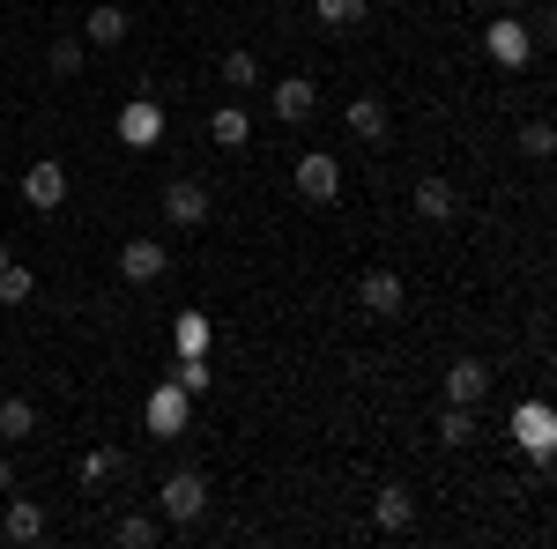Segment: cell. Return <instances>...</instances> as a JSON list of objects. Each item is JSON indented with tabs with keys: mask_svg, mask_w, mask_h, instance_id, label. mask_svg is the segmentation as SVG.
<instances>
[{
	"mask_svg": "<svg viewBox=\"0 0 557 549\" xmlns=\"http://www.w3.org/2000/svg\"><path fill=\"white\" fill-rule=\"evenodd\" d=\"M438 438H446V446H469V438H475V409L446 401V416H438Z\"/></svg>",
	"mask_w": 557,
	"mask_h": 549,
	"instance_id": "25",
	"label": "cell"
},
{
	"mask_svg": "<svg viewBox=\"0 0 557 549\" xmlns=\"http://www.w3.org/2000/svg\"><path fill=\"white\" fill-rule=\"evenodd\" d=\"M298 194L312 201V209H327V201L343 194V164H335L327 149H312V157H298Z\"/></svg>",
	"mask_w": 557,
	"mask_h": 549,
	"instance_id": "4",
	"label": "cell"
},
{
	"mask_svg": "<svg viewBox=\"0 0 557 549\" xmlns=\"http://www.w3.org/2000/svg\"><path fill=\"white\" fill-rule=\"evenodd\" d=\"M483 394H491V364H483V357H454V364H446V401L475 409Z\"/></svg>",
	"mask_w": 557,
	"mask_h": 549,
	"instance_id": "8",
	"label": "cell"
},
{
	"mask_svg": "<svg viewBox=\"0 0 557 549\" xmlns=\"http://www.w3.org/2000/svg\"><path fill=\"white\" fill-rule=\"evenodd\" d=\"M550 149H557V127H550V120H520V157H535V164H543Z\"/></svg>",
	"mask_w": 557,
	"mask_h": 549,
	"instance_id": "24",
	"label": "cell"
},
{
	"mask_svg": "<svg viewBox=\"0 0 557 549\" xmlns=\"http://www.w3.org/2000/svg\"><path fill=\"white\" fill-rule=\"evenodd\" d=\"M401 275H394V267H372V275H364V283H357V304H364V312H372V320H394V312H401Z\"/></svg>",
	"mask_w": 557,
	"mask_h": 549,
	"instance_id": "10",
	"label": "cell"
},
{
	"mask_svg": "<svg viewBox=\"0 0 557 549\" xmlns=\"http://www.w3.org/2000/svg\"><path fill=\"white\" fill-rule=\"evenodd\" d=\"M372 520H380L386 535H401V527L417 520V498H409L401 483H386V490H380V506H372Z\"/></svg>",
	"mask_w": 557,
	"mask_h": 549,
	"instance_id": "16",
	"label": "cell"
},
{
	"mask_svg": "<svg viewBox=\"0 0 557 549\" xmlns=\"http://www.w3.org/2000/svg\"><path fill=\"white\" fill-rule=\"evenodd\" d=\"M30 423H38V409L23 394H0V438H30Z\"/></svg>",
	"mask_w": 557,
	"mask_h": 549,
	"instance_id": "21",
	"label": "cell"
},
{
	"mask_svg": "<svg viewBox=\"0 0 557 549\" xmlns=\"http://www.w3.org/2000/svg\"><path fill=\"white\" fill-rule=\"evenodd\" d=\"M157 506H164V520L194 527V520L209 512V475H201V467H172V475H164V490H157Z\"/></svg>",
	"mask_w": 557,
	"mask_h": 549,
	"instance_id": "1",
	"label": "cell"
},
{
	"mask_svg": "<svg viewBox=\"0 0 557 549\" xmlns=\"http://www.w3.org/2000/svg\"><path fill=\"white\" fill-rule=\"evenodd\" d=\"M513 431H520V446L535 453V467H550V438H557V416H550V409H543V401H528V409L513 416Z\"/></svg>",
	"mask_w": 557,
	"mask_h": 549,
	"instance_id": "11",
	"label": "cell"
},
{
	"mask_svg": "<svg viewBox=\"0 0 557 549\" xmlns=\"http://www.w3.org/2000/svg\"><path fill=\"white\" fill-rule=\"evenodd\" d=\"M312 104H320V89L305 83V75H290V83H275V120H290V127H305V120H312Z\"/></svg>",
	"mask_w": 557,
	"mask_h": 549,
	"instance_id": "12",
	"label": "cell"
},
{
	"mask_svg": "<svg viewBox=\"0 0 557 549\" xmlns=\"http://www.w3.org/2000/svg\"><path fill=\"white\" fill-rule=\"evenodd\" d=\"M491 8H513V0H491Z\"/></svg>",
	"mask_w": 557,
	"mask_h": 549,
	"instance_id": "32",
	"label": "cell"
},
{
	"mask_svg": "<svg viewBox=\"0 0 557 549\" xmlns=\"http://www.w3.org/2000/svg\"><path fill=\"white\" fill-rule=\"evenodd\" d=\"M83 38L89 45H120V38H127V8H112V0H104V8H89Z\"/></svg>",
	"mask_w": 557,
	"mask_h": 549,
	"instance_id": "18",
	"label": "cell"
},
{
	"mask_svg": "<svg viewBox=\"0 0 557 549\" xmlns=\"http://www.w3.org/2000/svg\"><path fill=\"white\" fill-rule=\"evenodd\" d=\"M246 134H253V120H246L238 104H223V112L209 120V141H215V149H246Z\"/></svg>",
	"mask_w": 557,
	"mask_h": 549,
	"instance_id": "19",
	"label": "cell"
},
{
	"mask_svg": "<svg viewBox=\"0 0 557 549\" xmlns=\"http://www.w3.org/2000/svg\"><path fill=\"white\" fill-rule=\"evenodd\" d=\"M120 475H127V453H120V446L83 453V483H89V490H104V483H120Z\"/></svg>",
	"mask_w": 557,
	"mask_h": 549,
	"instance_id": "17",
	"label": "cell"
},
{
	"mask_svg": "<svg viewBox=\"0 0 557 549\" xmlns=\"http://www.w3.org/2000/svg\"><path fill=\"white\" fill-rule=\"evenodd\" d=\"M178 357H209V312H178Z\"/></svg>",
	"mask_w": 557,
	"mask_h": 549,
	"instance_id": "22",
	"label": "cell"
},
{
	"mask_svg": "<svg viewBox=\"0 0 557 549\" xmlns=\"http://www.w3.org/2000/svg\"><path fill=\"white\" fill-rule=\"evenodd\" d=\"M178 386H186V394H209V386H215L209 357H186V364H178Z\"/></svg>",
	"mask_w": 557,
	"mask_h": 549,
	"instance_id": "29",
	"label": "cell"
},
{
	"mask_svg": "<svg viewBox=\"0 0 557 549\" xmlns=\"http://www.w3.org/2000/svg\"><path fill=\"white\" fill-rule=\"evenodd\" d=\"M120 275H127V283H164V275H172V253H164L157 238H127V246H120Z\"/></svg>",
	"mask_w": 557,
	"mask_h": 549,
	"instance_id": "7",
	"label": "cell"
},
{
	"mask_svg": "<svg viewBox=\"0 0 557 549\" xmlns=\"http://www.w3.org/2000/svg\"><path fill=\"white\" fill-rule=\"evenodd\" d=\"M483 45H491V60H498V67H528V60H535V30H528V23H520L513 8H506V15H498V23H491V30H483Z\"/></svg>",
	"mask_w": 557,
	"mask_h": 549,
	"instance_id": "2",
	"label": "cell"
},
{
	"mask_svg": "<svg viewBox=\"0 0 557 549\" xmlns=\"http://www.w3.org/2000/svg\"><path fill=\"white\" fill-rule=\"evenodd\" d=\"M253 83H260L253 52H223V89H253Z\"/></svg>",
	"mask_w": 557,
	"mask_h": 549,
	"instance_id": "26",
	"label": "cell"
},
{
	"mask_svg": "<svg viewBox=\"0 0 557 549\" xmlns=\"http://www.w3.org/2000/svg\"><path fill=\"white\" fill-rule=\"evenodd\" d=\"M112 542H120V549H149V542H157V520H141V512H127V520L112 527Z\"/></svg>",
	"mask_w": 557,
	"mask_h": 549,
	"instance_id": "27",
	"label": "cell"
},
{
	"mask_svg": "<svg viewBox=\"0 0 557 549\" xmlns=\"http://www.w3.org/2000/svg\"><path fill=\"white\" fill-rule=\"evenodd\" d=\"M120 141H127V149H157V141H164V104H157V97H134L127 112H120Z\"/></svg>",
	"mask_w": 557,
	"mask_h": 549,
	"instance_id": "5",
	"label": "cell"
},
{
	"mask_svg": "<svg viewBox=\"0 0 557 549\" xmlns=\"http://www.w3.org/2000/svg\"><path fill=\"white\" fill-rule=\"evenodd\" d=\"M30 290H38V275L8 260V267H0V304H23V297H30Z\"/></svg>",
	"mask_w": 557,
	"mask_h": 549,
	"instance_id": "28",
	"label": "cell"
},
{
	"mask_svg": "<svg viewBox=\"0 0 557 549\" xmlns=\"http://www.w3.org/2000/svg\"><path fill=\"white\" fill-rule=\"evenodd\" d=\"M312 15H320L327 30H357V23H364V0H312Z\"/></svg>",
	"mask_w": 557,
	"mask_h": 549,
	"instance_id": "23",
	"label": "cell"
},
{
	"mask_svg": "<svg viewBox=\"0 0 557 549\" xmlns=\"http://www.w3.org/2000/svg\"><path fill=\"white\" fill-rule=\"evenodd\" d=\"M164 215H172L178 230H201V223H209V186H201V178H172V186H164Z\"/></svg>",
	"mask_w": 557,
	"mask_h": 549,
	"instance_id": "6",
	"label": "cell"
},
{
	"mask_svg": "<svg viewBox=\"0 0 557 549\" xmlns=\"http://www.w3.org/2000/svg\"><path fill=\"white\" fill-rule=\"evenodd\" d=\"M0 490H8V438H0Z\"/></svg>",
	"mask_w": 557,
	"mask_h": 549,
	"instance_id": "30",
	"label": "cell"
},
{
	"mask_svg": "<svg viewBox=\"0 0 557 549\" xmlns=\"http://www.w3.org/2000/svg\"><path fill=\"white\" fill-rule=\"evenodd\" d=\"M186 416H194V394H186V386H157V394H149V409H141V423H149V431H157V438H178V431H186Z\"/></svg>",
	"mask_w": 557,
	"mask_h": 549,
	"instance_id": "3",
	"label": "cell"
},
{
	"mask_svg": "<svg viewBox=\"0 0 557 549\" xmlns=\"http://www.w3.org/2000/svg\"><path fill=\"white\" fill-rule=\"evenodd\" d=\"M45 67H52L60 83H75V75H83V38H52L45 45Z\"/></svg>",
	"mask_w": 557,
	"mask_h": 549,
	"instance_id": "20",
	"label": "cell"
},
{
	"mask_svg": "<svg viewBox=\"0 0 557 549\" xmlns=\"http://www.w3.org/2000/svg\"><path fill=\"white\" fill-rule=\"evenodd\" d=\"M8 260H15V253H8V246H0V267H8Z\"/></svg>",
	"mask_w": 557,
	"mask_h": 549,
	"instance_id": "31",
	"label": "cell"
},
{
	"mask_svg": "<svg viewBox=\"0 0 557 549\" xmlns=\"http://www.w3.org/2000/svg\"><path fill=\"white\" fill-rule=\"evenodd\" d=\"M409 201H417V215H424V223H454V209H461L446 178H417V194H409Z\"/></svg>",
	"mask_w": 557,
	"mask_h": 549,
	"instance_id": "13",
	"label": "cell"
},
{
	"mask_svg": "<svg viewBox=\"0 0 557 549\" xmlns=\"http://www.w3.org/2000/svg\"><path fill=\"white\" fill-rule=\"evenodd\" d=\"M349 134H357V141H386V104L380 97H349Z\"/></svg>",
	"mask_w": 557,
	"mask_h": 549,
	"instance_id": "15",
	"label": "cell"
},
{
	"mask_svg": "<svg viewBox=\"0 0 557 549\" xmlns=\"http://www.w3.org/2000/svg\"><path fill=\"white\" fill-rule=\"evenodd\" d=\"M23 201H30L38 215H52L60 201H67V171H60V164H45V157H38V164L23 171Z\"/></svg>",
	"mask_w": 557,
	"mask_h": 549,
	"instance_id": "9",
	"label": "cell"
},
{
	"mask_svg": "<svg viewBox=\"0 0 557 549\" xmlns=\"http://www.w3.org/2000/svg\"><path fill=\"white\" fill-rule=\"evenodd\" d=\"M0 535H8V542H38V535H45V506H38V498H15L8 520H0Z\"/></svg>",
	"mask_w": 557,
	"mask_h": 549,
	"instance_id": "14",
	"label": "cell"
}]
</instances>
